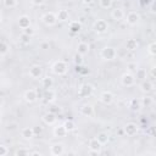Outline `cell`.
Wrapping results in <instances>:
<instances>
[{
  "instance_id": "6da1fadb",
  "label": "cell",
  "mask_w": 156,
  "mask_h": 156,
  "mask_svg": "<svg viewBox=\"0 0 156 156\" xmlns=\"http://www.w3.org/2000/svg\"><path fill=\"white\" fill-rule=\"evenodd\" d=\"M51 69H52V72H54L55 74H57V76H62V74H65V73L67 72V69H68V65H67L65 61L58 60V61H56V62L52 65Z\"/></svg>"
},
{
  "instance_id": "7a4b0ae2",
  "label": "cell",
  "mask_w": 156,
  "mask_h": 156,
  "mask_svg": "<svg viewBox=\"0 0 156 156\" xmlns=\"http://www.w3.org/2000/svg\"><path fill=\"white\" fill-rule=\"evenodd\" d=\"M93 93H94V87L91 84H89V83L82 84L79 87V89H78V95L80 98H89V96L93 95Z\"/></svg>"
},
{
  "instance_id": "3957f363",
  "label": "cell",
  "mask_w": 156,
  "mask_h": 156,
  "mask_svg": "<svg viewBox=\"0 0 156 156\" xmlns=\"http://www.w3.org/2000/svg\"><path fill=\"white\" fill-rule=\"evenodd\" d=\"M117 52H116V49L112 48V46H105L102 50H101V57L104 60H107V61H111L116 57Z\"/></svg>"
},
{
  "instance_id": "277c9868",
  "label": "cell",
  "mask_w": 156,
  "mask_h": 156,
  "mask_svg": "<svg viewBox=\"0 0 156 156\" xmlns=\"http://www.w3.org/2000/svg\"><path fill=\"white\" fill-rule=\"evenodd\" d=\"M23 98H24L26 102H28V104H33V102H35L37 99H38V93H37L35 89H28V90L24 91Z\"/></svg>"
},
{
  "instance_id": "5b68a950",
  "label": "cell",
  "mask_w": 156,
  "mask_h": 156,
  "mask_svg": "<svg viewBox=\"0 0 156 156\" xmlns=\"http://www.w3.org/2000/svg\"><path fill=\"white\" fill-rule=\"evenodd\" d=\"M107 28H108V24H107V22H106L105 20H98V21L94 23V30H95L96 33H99V34L105 33V32L107 30Z\"/></svg>"
},
{
  "instance_id": "8992f818",
  "label": "cell",
  "mask_w": 156,
  "mask_h": 156,
  "mask_svg": "<svg viewBox=\"0 0 156 156\" xmlns=\"http://www.w3.org/2000/svg\"><path fill=\"white\" fill-rule=\"evenodd\" d=\"M101 147H102V144L96 138H93L89 140V150L91 154H99L101 151Z\"/></svg>"
},
{
  "instance_id": "52a82bcc",
  "label": "cell",
  "mask_w": 156,
  "mask_h": 156,
  "mask_svg": "<svg viewBox=\"0 0 156 156\" xmlns=\"http://www.w3.org/2000/svg\"><path fill=\"white\" fill-rule=\"evenodd\" d=\"M41 20H43V22L46 26H54L57 22L56 13H54V12H46V13H44V16L41 17Z\"/></svg>"
},
{
  "instance_id": "ba28073f",
  "label": "cell",
  "mask_w": 156,
  "mask_h": 156,
  "mask_svg": "<svg viewBox=\"0 0 156 156\" xmlns=\"http://www.w3.org/2000/svg\"><path fill=\"white\" fill-rule=\"evenodd\" d=\"M29 76L33 78V79H39L43 74V68L39 66V65H33L29 67Z\"/></svg>"
},
{
  "instance_id": "9c48e42d",
  "label": "cell",
  "mask_w": 156,
  "mask_h": 156,
  "mask_svg": "<svg viewBox=\"0 0 156 156\" xmlns=\"http://www.w3.org/2000/svg\"><path fill=\"white\" fill-rule=\"evenodd\" d=\"M121 83H122L124 87H132V85H134V83H135V78H134V76H133L130 72H127V73H124V74L122 76Z\"/></svg>"
},
{
  "instance_id": "30bf717a",
  "label": "cell",
  "mask_w": 156,
  "mask_h": 156,
  "mask_svg": "<svg viewBox=\"0 0 156 156\" xmlns=\"http://www.w3.org/2000/svg\"><path fill=\"white\" fill-rule=\"evenodd\" d=\"M123 133H124L126 135L133 136V135H135V134L138 133V126H136L135 123H133V122L127 123V124L124 126V128H123Z\"/></svg>"
},
{
  "instance_id": "8fae6325",
  "label": "cell",
  "mask_w": 156,
  "mask_h": 156,
  "mask_svg": "<svg viewBox=\"0 0 156 156\" xmlns=\"http://www.w3.org/2000/svg\"><path fill=\"white\" fill-rule=\"evenodd\" d=\"M100 101L105 105H110L113 101V94L111 91H102L100 94Z\"/></svg>"
},
{
  "instance_id": "7c38bea8",
  "label": "cell",
  "mask_w": 156,
  "mask_h": 156,
  "mask_svg": "<svg viewBox=\"0 0 156 156\" xmlns=\"http://www.w3.org/2000/svg\"><path fill=\"white\" fill-rule=\"evenodd\" d=\"M50 152H51V155H54V156H61V155L65 152V147H63L62 144L56 143V144L51 145V147H50Z\"/></svg>"
},
{
  "instance_id": "4fadbf2b",
  "label": "cell",
  "mask_w": 156,
  "mask_h": 156,
  "mask_svg": "<svg viewBox=\"0 0 156 156\" xmlns=\"http://www.w3.org/2000/svg\"><path fill=\"white\" fill-rule=\"evenodd\" d=\"M139 20H140L139 13H136V12H134V11H132V12H129V13L127 15V23L130 24V26L138 24Z\"/></svg>"
},
{
  "instance_id": "5bb4252c",
  "label": "cell",
  "mask_w": 156,
  "mask_h": 156,
  "mask_svg": "<svg viewBox=\"0 0 156 156\" xmlns=\"http://www.w3.org/2000/svg\"><path fill=\"white\" fill-rule=\"evenodd\" d=\"M56 119H57L56 115H55L54 112H51V111L44 113V116H43V121H44V123H45V124H49V126L54 124V123L56 122Z\"/></svg>"
},
{
  "instance_id": "9a60e30c",
  "label": "cell",
  "mask_w": 156,
  "mask_h": 156,
  "mask_svg": "<svg viewBox=\"0 0 156 156\" xmlns=\"http://www.w3.org/2000/svg\"><path fill=\"white\" fill-rule=\"evenodd\" d=\"M80 113L85 117H91L94 113V107L90 104H84L80 106Z\"/></svg>"
},
{
  "instance_id": "2e32d148",
  "label": "cell",
  "mask_w": 156,
  "mask_h": 156,
  "mask_svg": "<svg viewBox=\"0 0 156 156\" xmlns=\"http://www.w3.org/2000/svg\"><path fill=\"white\" fill-rule=\"evenodd\" d=\"M67 133L68 132L66 130V128L63 127V124H58V126H56L54 128V135L56 138H63V136L67 135Z\"/></svg>"
},
{
  "instance_id": "e0dca14e",
  "label": "cell",
  "mask_w": 156,
  "mask_h": 156,
  "mask_svg": "<svg viewBox=\"0 0 156 156\" xmlns=\"http://www.w3.org/2000/svg\"><path fill=\"white\" fill-rule=\"evenodd\" d=\"M56 18H57V21H60V22H66V21H68V18H69V13H68L67 10L61 9V10L57 11Z\"/></svg>"
},
{
  "instance_id": "ac0fdd59",
  "label": "cell",
  "mask_w": 156,
  "mask_h": 156,
  "mask_svg": "<svg viewBox=\"0 0 156 156\" xmlns=\"http://www.w3.org/2000/svg\"><path fill=\"white\" fill-rule=\"evenodd\" d=\"M77 52L80 54L82 56L87 55L89 52V44L88 43H84V41L78 43V45H77Z\"/></svg>"
},
{
  "instance_id": "d6986e66",
  "label": "cell",
  "mask_w": 156,
  "mask_h": 156,
  "mask_svg": "<svg viewBox=\"0 0 156 156\" xmlns=\"http://www.w3.org/2000/svg\"><path fill=\"white\" fill-rule=\"evenodd\" d=\"M18 26H20V28H22V29L30 27V20H29V17L26 16V15L21 16V17L18 18Z\"/></svg>"
},
{
  "instance_id": "ffe728a7",
  "label": "cell",
  "mask_w": 156,
  "mask_h": 156,
  "mask_svg": "<svg viewBox=\"0 0 156 156\" xmlns=\"http://www.w3.org/2000/svg\"><path fill=\"white\" fill-rule=\"evenodd\" d=\"M140 89H141V91L143 93H145V94H147V93H150L152 89H154V84L151 83V82H149V80H141V84H140Z\"/></svg>"
},
{
  "instance_id": "44dd1931",
  "label": "cell",
  "mask_w": 156,
  "mask_h": 156,
  "mask_svg": "<svg viewBox=\"0 0 156 156\" xmlns=\"http://www.w3.org/2000/svg\"><path fill=\"white\" fill-rule=\"evenodd\" d=\"M21 135L24 138V139H32L34 136V129L32 127H24L22 130H21Z\"/></svg>"
},
{
  "instance_id": "7402d4cb",
  "label": "cell",
  "mask_w": 156,
  "mask_h": 156,
  "mask_svg": "<svg viewBox=\"0 0 156 156\" xmlns=\"http://www.w3.org/2000/svg\"><path fill=\"white\" fill-rule=\"evenodd\" d=\"M111 17H112L113 20H116V21H121V20L124 17V12H123L122 9L116 7V9L112 10V12H111Z\"/></svg>"
},
{
  "instance_id": "603a6c76",
  "label": "cell",
  "mask_w": 156,
  "mask_h": 156,
  "mask_svg": "<svg viewBox=\"0 0 156 156\" xmlns=\"http://www.w3.org/2000/svg\"><path fill=\"white\" fill-rule=\"evenodd\" d=\"M82 29V23L78 22V21H73L69 23V32L73 33V34H77L79 30Z\"/></svg>"
},
{
  "instance_id": "cb8c5ba5",
  "label": "cell",
  "mask_w": 156,
  "mask_h": 156,
  "mask_svg": "<svg viewBox=\"0 0 156 156\" xmlns=\"http://www.w3.org/2000/svg\"><path fill=\"white\" fill-rule=\"evenodd\" d=\"M41 85H43L44 89H50V88H52V85H54V80H52V78L49 77V76L44 77V78L41 79Z\"/></svg>"
},
{
  "instance_id": "d4e9b609",
  "label": "cell",
  "mask_w": 156,
  "mask_h": 156,
  "mask_svg": "<svg viewBox=\"0 0 156 156\" xmlns=\"http://www.w3.org/2000/svg\"><path fill=\"white\" fill-rule=\"evenodd\" d=\"M126 49L127 50H130V51H134L138 49V41L135 39H128L126 41Z\"/></svg>"
},
{
  "instance_id": "484cf974",
  "label": "cell",
  "mask_w": 156,
  "mask_h": 156,
  "mask_svg": "<svg viewBox=\"0 0 156 156\" xmlns=\"http://www.w3.org/2000/svg\"><path fill=\"white\" fill-rule=\"evenodd\" d=\"M55 98H56L55 91H52L51 89H46V93H45V95H44V100H45L46 102H52V101L55 100Z\"/></svg>"
},
{
  "instance_id": "4316f807",
  "label": "cell",
  "mask_w": 156,
  "mask_h": 156,
  "mask_svg": "<svg viewBox=\"0 0 156 156\" xmlns=\"http://www.w3.org/2000/svg\"><path fill=\"white\" fill-rule=\"evenodd\" d=\"M129 107H130V110H133V111H139L140 107H141L140 100H138V99H132L130 102H129Z\"/></svg>"
},
{
  "instance_id": "83f0119b",
  "label": "cell",
  "mask_w": 156,
  "mask_h": 156,
  "mask_svg": "<svg viewBox=\"0 0 156 156\" xmlns=\"http://www.w3.org/2000/svg\"><path fill=\"white\" fill-rule=\"evenodd\" d=\"M134 78L139 79V80H144L146 78V71L144 68H136L135 69V76Z\"/></svg>"
},
{
  "instance_id": "f1b7e54d",
  "label": "cell",
  "mask_w": 156,
  "mask_h": 156,
  "mask_svg": "<svg viewBox=\"0 0 156 156\" xmlns=\"http://www.w3.org/2000/svg\"><path fill=\"white\" fill-rule=\"evenodd\" d=\"M96 139L104 145V144H107V143H108V139H110V138H108V134H107V133L100 132V133L96 135Z\"/></svg>"
},
{
  "instance_id": "f546056e",
  "label": "cell",
  "mask_w": 156,
  "mask_h": 156,
  "mask_svg": "<svg viewBox=\"0 0 156 156\" xmlns=\"http://www.w3.org/2000/svg\"><path fill=\"white\" fill-rule=\"evenodd\" d=\"M63 127L66 128L67 132H72V130H74L76 124H74V122H73L72 119H66V121L63 122Z\"/></svg>"
},
{
  "instance_id": "4dcf8cb0",
  "label": "cell",
  "mask_w": 156,
  "mask_h": 156,
  "mask_svg": "<svg viewBox=\"0 0 156 156\" xmlns=\"http://www.w3.org/2000/svg\"><path fill=\"white\" fill-rule=\"evenodd\" d=\"M30 35H27V34H24V33H22L21 35H20V41L22 43V44H24V45H28L29 43H30Z\"/></svg>"
},
{
  "instance_id": "1f68e13d",
  "label": "cell",
  "mask_w": 156,
  "mask_h": 156,
  "mask_svg": "<svg viewBox=\"0 0 156 156\" xmlns=\"http://www.w3.org/2000/svg\"><path fill=\"white\" fill-rule=\"evenodd\" d=\"M147 52L151 55V56H155L156 55V43L155 41H151L147 46Z\"/></svg>"
},
{
  "instance_id": "d6a6232c",
  "label": "cell",
  "mask_w": 156,
  "mask_h": 156,
  "mask_svg": "<svg viewBox=\"0 0 156 156\" xmlns=\"http://www.w3.org/2000/svg\"><path fill=\"white\" fill-rule=\"evenodd\" d=\"M73 62L76 63V66H80V65L83 63V56L77 52V54L73 56Z\"/></svg>"
},
{
  "instance_id": "836d02e7",
  "label": "cell",
  "mask_w": 156,
  "mask_h": 156,
  "mask_svg": "<svg viewBox=\"0 0 156 156\" xmlns=\"http://www.w3.org/2000/svg\"><path fill=\"white\" fill-rule=\"evenodd\" d=\"M17 5V0H4V6L7 9H13Z\"/></svg>"
},
{
  "instance_id": "e575fe53",
  "label": "cell",
  "mask_w": 156,
  "mask_h": 156,
  "mask_svg": "<svg viewBox=\"0 0 156 156\" xmlns=\"http://www.w3.org/2000/svg\"><path fill=\"white\" fill-rule=\"evenodd\" d=\"M9 52V45L5 41H0V55H5Z\"/></svg>"
},
{
  "instance_id": "d590c367",
  "label": "cell",
  "mask_w": 156,
  "mask_h": 156,
  "mask_svg": "<svg viewBox=\"0 0 156 156\" xmlns=\"http://www.w3.org/2000/svg\"><path fill=\"white\" fill-rule=\"evenodd\" d=\"M99 4L102 9H110L112 5V0H99Z\"/></svg>"
},
{
  "instance_id": "8d00e7d4",
  "label": "cell",
  "mask_w": 156,
  "mask_h": 156,
  "mask_svg": "<svg viewBox=\"0 0 156 156\" xmlns=\"http://www.w3.org/2000/svg\"><path fill=\"white\" fill-rule=\"evenodd\" d=\"M140 102H141L143 105H145V106H150V105L152 104V98H150V96H145Z\"/></svg>"
},
{
  "instance_id": "74e56055",
  "label": "cell",
  "mask_w": 156,
  "mask_h": 156,
  "mask_svg": "<svg viewBox=\"0 0 156 156\" xmlns=\"http://www.w3.org/2000/svg\"><path fill=\"white\" fill-rule=\"evenodd\" d=\"M23 33L27 34V35H30V37H32V35L34 34V30H33L32 27H28V28H24V29H23Z\"/></svg>"
},
{
  "instance_id": "f35d334b",
  "label": "cell",
  "mask_w": 156,
  "mask_h": 156,
  "mask_svg": "<svg viewBox=\"0 0 156 156\" xmlns=\"http://www.w3.org/2000/svg\"><path fill=\"white\" fill-rule=\"evenodd\" d=\"M7 152V147L5 145H0V156H5Z\"/></svg>"
},
{
  "instance_id": "ab89813d",
  "label": "cell",
  "mask_w": 156,
  "mask_h": 156,
  "mask_svg": "<svg viewBox=\"0 0 156 156\" xmlns=\"http://www.w3.org/2000/svg\"><path fill=\"white\" fill-rule=\"evenodd\" d=\"M30 152L28 150H24V149H20L16 151V155H29Z\"/></svg>"
},
{
  "instance_id": "60d3db41",
  "label": "cell",
  "mask_w": 156,
  "mask_h": 156,
  "mask_svg": "<svg viewBox=\"0 0 156 156\" xmlns=\"http://www.w3.org/2000/svg\"><path fill=\"white\" fill-rule=\"evenodd\" d=\"M49 48H50V45H49L48 41H43V43L40 44V49H41V50H48Z\"/></svg>"
},
{
  "instance_id": "b9f144b4",
  "label": "cell",
  "mask_w": 156,
  "mask_h": 156,
  "mask_svg": "<svg viewBox=\"0 0 156 156\" xmlns=\"http://www.w3.org/2000/svg\"><path fill=\"white\" fill-rule=\"evenodd\" d=\"M43 2H44V0H32V4L35 5V6H39V5H41Z\"/></svg>"
},
{
  "instance_id": "7bdbcfd3",
  "label": "cell",
  "mask_w": 156,
  "mask_h": 156,
  "mask_svg": "<svg viewBox=\"0 0 156 156\" xmlns=\"http://www.w3.org/2000/svg\"><path fill=\"white\" fill-rule=\"evenodd\" d=\"M128 68H129V69H136V66H135L134 63H129V65H128Z\"/></svg>"
},
{
  "instance_id": "ee69618b",
  "label": "cell",
  "mask_w": 156,
  "mask_h": 156,
  "mask_svg": "<svg viewBox=\"0 0 156 156\" xmlns=\"http://www.w3.org/2000/svg\"><path fill=\"white\" fill-rule=\"evenodd\" d=\"M150 76H151V78H154V77H155V67H152V68H151V71H150Z\"/></svg>"
},
{
  "instance_id": "f6af8a7d",
  "label": "cell",
  "mask_w": 156,
  "mask_h": 156,
  "mask_svg": "<svg viewBox=\"0 0 156 156\" xmlns=\"http://www.w3.org/2000/svg\"><path fill=\"white\" fill-rule=\"evenodd\" d=\"M33 129H34V134H35V133H40V132H41V128H33Z\"/></svg>"
},
{
  "instance_id": "bcb514c9",
  "label": "cell",
  "mask_w": 156,
  "mask_h": 156,
  "mask_svg": "<svg viewBox=\"0 0 156 156\" xmlns=\"http://www.w3.org/2000/svg\"><path fill=\"white\" fill-rule=\"evenodd\" d=\"M91 1H93V0H83V2H84V4H90Z\"/></svg>"
},
{
  "instance_id": "7dc6e473",
  "label": "cell",
  "mask_w": 156,
  "mask_h": 156,
  "mask_svg": "<svg viewBox=\"0 0 156 156\" xmlns=\"http://www.w3.org/2000/svg\"><path fill=\"white\" fill-rule=\"evenodd\" d=\"M2 104H4V100H2V98H1V96H0V107H1V106H2Z\"/></svg>"
},
{
  "instance_id": "c3c4849f",
  "label": "cell",
  "mask_w": 156,
  "mask_h": 156,
  "mask_svg": "<svg viewBox=\"0 0 156 156\" xmlns=\"http://www.w3.org/2000/svg\"><path fill=\"white\" fill-rule=\"evenodd\" d=\"M151 12H152V13L155 12V9H154V5H151Z\"/></svg>"
},
{
  "instance_id": "681fc988",
  "label": "cell",
  "mask_w": 156,
  "mask_h": 156,
  "mask_svg": "<svg viewBox=\"0 0 156 156\" xmlns=\"http://www.w3.org/2000/svg\"><path fill=\"white\" fill-rule=\"evenodd\" d=\"M1 20H2V16H1V13H0V22H1Z\"/></svg>"
},
{
  "instance_id": "f907efd6",
  "label": "cell",
  "mask_w": 156,
  "mask_h": 156,
  "mask_svg": "<svg viewBox=\"0 0 156 156\" xmlns=\"http://www.w3.org/2000/svg\"><path fill=\"white\" fill-rule=\"evenodd\" d=\"M0 118H1V112H0Z\"/></svg>"
}]
</instances>
